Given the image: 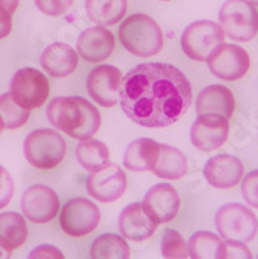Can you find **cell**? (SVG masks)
Masks as SVG:
<instances>
[{
  "label": "cell",
  "mask_w": 258,
  "mask_h": 259,
  "mask_svg": "<svg viewBox=\"0 0 258 259\" xmlns=\"http://www.w3.org/2000/svg\"><path fill=\"white\" fill-rule=\"evenodd\" d=\"M67 143L55 129H36L25 138L23 155L38 169H53L64 160Z\"/></svg>",
  "instance_id": "4"
},
{
  "label": "cell",
  "mask_w": 258,
  "mask_h": 259,
  "mask_svg": "<svg viewBox=\"0 0 258 259\" xmlns=\"http://www.w3.org/2000/svg\"><path fill=\"white\" fill-rule=\"evenodd\" d=\"M0 4H2L5 8H8L10 13L14 14V11H16L17 7H19V0H0Z\"/></svg>",
  "instance_id": "36"
},
{
  "label": "cell",
  "mask_w": 258,
  "mask_h": 259,
  "mask_svg": "<svg viewBox=\"0 0 258 259\" xmlns=\"http://www.w3.org/2000/svg\"><path fill=\"white\" fill-rule=\"evenodd\" d=\"M162 254L168 259H183L189 257V250L180 233L176 230H165L162 239Z\"/></svg>",
  "instance_id": "29"
},
{
  "label": "cell",
  "mask_w": 258,
  "mask_h": 259,
  "mask_svg": "<svg viewBox=\"0 0 258 259\" xmlns=\"http://www.w3.org/2000/svg\"><path fill=\"white\" fill-rule=\"evenodd\" d=\"M13 28V13L0 4V39H5Z\"/></svg>",
  "instance_id": "35"
},
{
  "label": "cell",
  "mask_w": 258,
  "mask_h": 259,
  "mask_svg": "<svg viewBox=\"0 0 258 259\" xmlns=\"http://www.w3.org/2000/svg\"><path fill=\"white\" fill-rule=\"evenodd\" d=\"M216 230L224 239L250 242L258 231V219L241 203H227L221 206L215 218Z\"/></svg>",
  "instance_id": "7"
},
{
  "label": "cell",
  "mask_w": 258,
  "mask_h": 259,
  "mask_svg": "<svg viewBox=\"0 0 258 259\" xmlns=\"http://www.w3.org/2000/svg\"><path fill=\"white\" fill-rule=\"evenodd\" d=\"M249 2H250L253 7H258V0H249Z\"/></svg>",
  "instance_id": "38"
},
{
  "label": "cell",
  "mask_w": 258,
  "mask_h": 259,
  "mask_svg": "<svg viewBox=\"0 0 258 259\" xmlns=\"http://www.w3.org/2000/svg\"><path fill=\"white\" fill-rule=\"evenodd\" d=\"M241 193L247 205L258 208V169L250 171L247 176H244L241 183Z\"/></svg>",
  "instance_id": "32"
},
{
  "label": "cell",
  "mask_w": 258,
  "mask_h": 259,
  "mask_svg": "<svg viewBox=\"0 0 258 259\" xmlns=\"http://www.w3.org/2000/svg\"><path fill=\"white\" fill-rule=\"evenodd\" d=\"M167 2H168V0H167Z\"/></svg>",
  "instance_id": "40"
},
{
  "label": "cell",
  "mask_w": 258,
  "mask_h": 259,
  "mask_svg": "<svg viewBox=\"0 0 258 259\" xmlns=\"http://www.w3.org/2000/svg\"><path fill=\"white\" fill-rule=\"evenodd\" d=\"M34 4L42 14L59 17L72 8L73 0H34Z\"/></svg>",
  "instance_id": "30"
},
{
  "label": "cell",
  "mask_w": 258,
  "mask_h": 259,
  "mask_svg": "<svg viewBox=\"0 0 258 259\" xmlns=\"http://www.w3.org/2000/svg\"><path fill=\"white\" fill-rule=\"evenodd\" d=\"M123 75L114 65H100L87 76V93L97 104L112 107L120 101Z\"/></svg>",
  "instance_id": "13"
},
{
  "label": "cell",
  "mask_w": 258,
  "mask_h": 259,
  "mask_svg": "<svg viewBox=\"0 0 258 259\" xmlns=\"http://www.w3.org/2000/svg\"><path fill=\"white\" fill-rule=\"evenodd\" d=\"M192 100L190 81L170 64H140L122 81L120 106L129 120L143 127L174 124L190 107Z\"/></svg>",
  "instance_id": "1"
},
{
  "label": "cell",
  "mask_w": 258,
  "mask_h": 259,
  "mask_svg": "<svg viewBox=\"0 0 258 259\" xmlns=\"http://www.w3.org/2000/svg\"><path fill=\"white\" fill-rule=\"evenodd\" d=\"M207 62L210 72L224 81L241 79L250 67V58L244 49L224 42L210 53Z\"/></svg>",
  "instance_id": "10"
},
{
  "label": "cell",
  "mask_w": 258,
  "mask_h": 259,
  "mask_svg": "<svg viewBox=\"0 0 258 259\" xmlns=\"http://www.w3.org/2000/svg\"><path fill=\"white\" fill-rule=\"evenodd\" d=\"M229 137V120L223 115H199L192 126L190 138L195 148L202 152H212L221 148Z\"/></svg>",
  "instance_id": "14"
},
{
  "label": "cell",
  "mask_w": 258,
  "mask_h": 259,
  "mask_svg": "<svg viewBox=\"0 0 258 259\" xmlns=\"http://www.w3.org/2000/svg\"><path fill=\"white\" fill-rule=\"evenodd\" d=\"M119 39L125 49L138 58H151L163 47L162 30L146 14H132L119 28Z\"/></svg>",
  "instance_id": "3"
},
{
  "label": "cell",
  "mask_w": 258,
  "mask_h": 259,
  "mask_svg": "<svg viewBox=\"0 0 258 259\" xmlns=\"http://www.w3.org/2000/svg\"><path fill=\"white\" fill-rule=\"evenodd\" d=\"M13 251H10L8 248H5L2 244H0V257H11Z\"/></svg>",
  "instance_id": "37"
},
{
  "label": "cell",
  "mask_w": 258,
  "mask_h": 259,
  "mask_svg": "<svg viewBox=\"0 0 258 259\" xmlns=\"http://www.w3.org/2000/svg\"><path fill=\"white\" fill-rule=\"evenodd\" d=\"M151 171L160 179L179 180L187 172V158L179 149L168 145H160L157 161Z\"/></svg>",
  "instance_id": "23"
},
{
  "label": "cell",
  "mask_w": 258,
  "mask_h": 259,
  "mask_svg": "<svg viewBox=\"0 0 258 259\" xmlns=\"http://www.w3.org/2000/svg\"><path fill=\"white\" fill-rule=\"evenodd\" d=\"M235 257V259H249L252 257L249 248L246 247V242L235 241V239H226V242L221 244L219 250V259Z\"/></svg>",
  "instance_id": "31"
},
{
  "label": "cell",
  "mask_w": 258,
  "mask_h": 259,
  "mask_svg": "<svg viewBox=\"0 0 258 259\" xmlns=\"http://www.w3.org/2000/svg\"><path fill=\"white\" fill-rule=\"evenodd\" d=\"M47 118L55 129L84 141L95 135L101 116L95 106L81 97H58L47 106Z\"/></svg>",
  "instance_id": "2"
},
{
  "label": "cell",
  "mask_w": 258,
  "mask_h": 259,
  "mask_svg": "<svg viewBox=\"0 0 258 259\" xmlns=\"http://www.w3.org/2000/svg\"><path fill=\"white\" fill-rule=\"evenodd\" d=\"M2 131H4V127H2V124H0V134H2Z\"/></svg>",
  "instance_id": "39"
},
{
  "label": "cell",
  "mask_w": 258,
  "mask_h": 259,
  "mask_svg": "<svg viewBox=\"0 0 258 259\" xmlns=\"http://www.w3.org/2000/svg\"><path fill=\"white\" fill-rule=\"evenodd\" d=\"M100 209L92 200L84 197L70 199L59 211V224L65 234L83 238L92 233L100 224Z\"/></svg>",
  "instance_id": "9"
},
{
  "label": "cell",
  "mask_w": 258,
  "mask_h": 259,
  "mask_svg": "<svg viewBox=\"0 0 258 259\" xmlns=\"http://www.w3.org/2000/svg\"><path fill=\"white\" fill-rule=\"evenodd\" d=\"M10 93L20 107L33 110L41 107L49 98L50 84L41 70L25 67L14 73L10 84Z\"/></svg>",
  "instance_id": "6"
},
{
  "label": "cell",
  "mask_w": 258,
  "mask_h": 259,
  "mask_svg": "<svg viewBox=\"0 0 258 259\" xmlns=\"http://www.w3.org/2000/svg\"><path fill=\"white\" fill-rule=\"evenodd\" d=\"M14 196V180L0 164V209L5 208Z\"/></svg>",
  "instance_id": "33"
},
{
  "label": "cell",
  "mask_w": 258,
  "mask_h": 259,
  "mask_svg": "<svg viewBox=\"0 0 258 259\" xmlns=\"http://www.w3.org/2000/svg\"><path fill=\"white\" fill-rule=\"evenodd\" d=\"M59 197L55 190L45 185H33L20 200L22 213L33 224L52 222L59 213Z\"/></svg>",
  "instance_id": "12"
},
{
  "label": "cell",
  "mask_w": 258,
  "mask_h": 259,
  "mask_svg": "<svg viewBox=\"0 0 258 259\" xmlns=\"http://www.w3.org/2000/svg\"><path fill=\"white\" fill-rule=\"evenodd\" d=\"M115 49V37L106 27L86 28L77 39V53L87 62H103Z\"/></svg>",
  "instance_id": "17"
},
{
  "label": "cell",
  "mask_w": 258,
  "mask_h": 259,
  "mask_svg": "<svg viewBox=\"0 0 258 259\" xmlns=\"http://www.w3.org/2000/svg\"><path fill=\"white\" fill-rule=\"evenodd\" d=\"M119 228L126 239L142 242L153 236L157 224L148 216L143 203H131L120 213Z\"/></svg>",
  "instance_id": "19"
},
{
  "label": "cell",
  "mask_w": 258,
  "mask_h": 259,
  "mask_svg": "<svg viewBox=\"0 0 258 259\" xmlns=\"http://www.w3.org/2000/svg\"><path fill=\"white\" fill-rule=\"evenodd\" d=\"M160 143L151 138H138L128 146L125 151L123 163L129 171L142 172L151 171L159 157Z\"/></svg>",
  "instance_id": "21"
},
{
  "label": "cell",
  "mask_w": 258,
  "mask_h": 259,
  "mask_svg": "<svg viewBox=\"0 0 258 259\" xmlns=\"http://www.w3.org/2000/svg\"><path fill=\"white\" fill-rule=\"evenodd\" d=\"M41 65L44 72L52 78H67L78 67V53L68 44L53 42L42 50Z\"/></svg>",
  "instance_id": "18"
},
{
  "label": "cell",
  "mask_w": 258,
  "mask_h": 259,
  "mask_svg": "<svg viewBox=\"0 0 258 259\" xmlns=\"http://www.w3.org/2000/svg\"><path fill=\"white\" fill-rule=\"evenodd\" d=\"M143 208L148 216L159 225L167 224L176 218L179 213L180 199L174 188L168 183H157L145 194Z\"/></svg>",
  "instance_id": "15"
},
{
  "label": "cell",
  "mask_w": 258,
  "mask_h": 259,
  "mask_svg": "<svg viewBox=\"0 0 258 259\" xmlns=\"http://www.w3.org/2000/svg\"><path fill=\"white\" fill-rule=\"evenodd\" d=\"M90 256L93 259H128L131 248L125 236L115 233H104L93 241L90 247Z\"/></svg>",
  "instance_id": "26"
},
{
  "label": "cell",
  "mask_w": 258,
  "mask_h": 259,
  "mask_svg": "<svg viewBox=\"0 0 258 259\" xmlns=\"http://www.w3.org/2000/svg\"><path fill=\"white\" fill-rule=\"evenodd\" d=\"M196 110L199 115L215 113L223 115L229 120L233 110H235V98H233V93L226 85H208L198 95Z\"/></svg>",
  "instance_id": "20"
},
{
  "label": "cell",
  "mask_w": 258,
  "mask_h": 259,
  "mask_svg": "<svg viewBox=\"0 0 258 259\" xmlns=\"http://www.w3.org/2000/svg\"><path fill=\"white\" fill-rule=\"evenodd\" d=\"M75 154L78 163L89 172L100 171L109 163V149L100 140L89 138L81 141L75 149Z\"/></svg>",
  "instance_id": "25"
},
{
  "label": "cell",
  "mask_w": 258,
  "mask_h": 259,
  "mask_svg": "<svg viewBox=\"0 0 258 259\" xmlns=\"http://www.w3.org/2000/svg\"><path fill=\"white\" fill-rule=\"evenodd\" d=\"M30 120V110L20 107L11 97V93L0 95V124L4 129L13 131L25 126Z\"/></svg>",
  "instance_id": "28"
},
{
  "label": "cell",
  "mask_w": 258,
  "mask_h": 259,
  "mask_svg": "<svg viewBox=\"0 0 258 259\" xmlns=\"http://www.w3.org/2000/svg\"><path fill=\"white\" fill-rule=\"evenodd\" d=\"M28 257L31 259H42V257H50V259H62L64 254L59 248H56L55 245H49V244H42V245H38L30 254Z\"/></svg>",
  "instance_id": "34"
},
{
  "label": "cell",
  "mask_w": 258,
  "mask_h": 259,
  "mask_svg": "<svg viewBox=\"0 0 258 259\" xmlns=\"http://www.w3.org/2000/svg\"><path fill=\"white\" fill-rule=\"evenodd\" d=\"M219 27L229 39L249 42L258 33V11L249 0H227L219 10Z\"/></svg>",
  "instance_id": "5"
},
{
  "label": "cell",
  "mask_w": 258,
  "mask_h": 259,
  "mask_svg": "<svg viewBox=\"0 0 258 259\" xmlns=\"http://www.w3.org/2000/svg\"><path fill=\"white\" fill-rule=\"evenodd\" d=\"M28 238V227L22 214L14 211L0 213V244L10 251L20 247Z\"/></svg>",
  "instance_id": "24"
},
{
  "label": "cell",
  "mask_w": 258,
  "mask_h": 259,
  "mask_svg": "<svg viewBox=\"0 0 258 259\" xmlns=\"http://www.w3.org/2000/svg\"><path fill=\"white\" fill-rule=\"evenodd\" d=\"M126 10V0H86V13L98 27L115 25L125 17Z\"/></svg>",
  "instance_id": "22"
},
{
  "label": "cell",
  "mask_w": 258,
  "mask_h": 259,
  "mask_svg": "<svg viewBox=\"0 0 258 259\" xmlns=\"http://www.w3.org/2000/svg\"><path fill=\"white\" fill-rule=\"evenodd\" d=\"M221 238L210 231H198L187 244L189 256L193 259H219Z\"/></svg>",
  "instance_id": "27"
},
{
  "label": "cell",
  "mask_w": 258,
  "mask_h": 259,
  "mask_svg": "<svg viewBox=\"0 0 258 259\" xmlns=\"http://www.w3.org/2000/svg\"><path fill=\"white\" fill-rule=\"evenodd\" d=\"M87 193L92 199L103 203L119 200L128 188L125 171L117 163H107L100 171L90 172L86 180Z\"/></svg>",
  "instance_id": "11"
},
{
  "label": "cell",
  "mask_w": 258,
  "mask_h": 259,
  "mask_svg": "<svg viewBox=\"0 0 258 259\" xmlns=\"http://www.w3.org/2000/svg\"><path fill=\"white\" fill-rule=\"evenodd\" d=\"M204 176L207 182L218 190H229L241 182L244 166L240 158L229 154H219L207 160Z\"/></svg>",
  "instance_id": "16"
},
{
  "label": "cell",
  "mask_w": 258,
  "mask_h": 259,
  "mask_svg": "<svg viewBox=\"0 0 258 259\" xmlns=\"http://www.w3.org/2000/svg\"><path fill=\"white\" fill-rule=\"evenodd\" d=\"M224 42V33L212 20H198L185 28L180 37L182 52L193 61H207L216 47Z\"/></svg>",
  "instance_id": "8"
}]
</instances>
